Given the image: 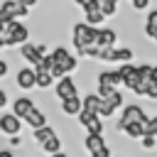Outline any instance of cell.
Masks as SVG:
<instances>
[{"instance_id":"cell-9","label":"cell","mask_w":157,"mask_h":157,"mask_svg":"<svg viewBox=\"0 0 157 157\" xmlns=\"http://www.w3.org/2000/svg\"><path fill=\"white\" fill-rule=\"evenodd\" d=\"M15 83H17V88H22V91L37 88V71H34V66H22V69H17Z\"/></svg>"},{"instance_id":"cell-26","label":"cell","mask_w":157,"mask_h":157,"mask_svg":"<svg viewBox=\"0 0 157 157\" xmlns=\"http://www.w3.org/2000/svg\"><path fill=\"white\" fill-rule=\"evenodd\" d=\"M91 157H113V155H110V147H108V145H103L101 150H96V152H91Z\"/></svg>"},{"instance_id":"cell-15","label":"cell","mask_w":157,"mask_h":157,"mask_svg":"<svg viewBox=\"0 0 157 157\" xmlns=\"http://www.w3.org/2000/svg\"><path fill=\"white\" fill-rule=\"evenodd\" d=\"M56 135H59V132H56L52 125H44V128H37V130H32V137H34V142H37V147H39V150H42V147H44L49 140H54Z\"/></svg>"},{"instance_id":"cell-21","label":"cell","mask_w":157,"mask_h":157,"mask_svg":"<svg viewBox=\"0 0 157 157\" xmlns=\"http://www.w3.org/2000/svg\"><path fill=\"white\" fill-rule=\"evenodd\" d=\"M54 83H56V78H54L52 71H37V86L39 88H49Z\"/></svg>"},{"instance_id":"cell-6","label":"cell","mask_w":157,"mask_h":157,"mask_svg":"<svg viewBox=\"0 0 157 157\" xmlns=\"http://www.w3.org/2000/svg\"><path fill=\"white\" fill-rule=\"evenodd\" d=\"M78 125L86 130V132H96V135H103V130H105V123H103V118L98 115V113H91V110H81L78 113Z\"/></svg>"},{"instance_id":"cell-13","label":"cell","mask_w":157,"mask_h":157,"mask_svg":"<svg viewBox=\"0 0 157 157\" xmlns=\"http://www.w3.org/2000/svg\"><path fill=\"white\" fill-rule=\"evenodd\" d=\"M83 22H88V25H93V27H101V25L105 22V15H103L101 7L96 5V0L83 10Z\"/></svg>"},{"instance_id":"cell-32","label":"cell","mask_w":157,"mask_h":157,"mask_svg":"<svg viewBox=\"0 0 157 157\" xmlns=\"http://www.w3.org/2000/svg\"><path fill=\"white\" fill-rule=\"evenodd\" d=\"M91 2H93V0H74V5H78L81 10H86V7L91 5Z\"/></svg>"},{"instance_id":"cell-18","label":"cell","mask_w":157,"mask_h":157,"mask_svg":"<svg viewBox=\"0 0 157 157\" xmlns=\"http://www.w3.org/2000/svg\"><path fill=\"white\" fill-rule=\"evenodd\" d=\"M145 34L147 39H152L157 44V7L147 12V20H145Z\"/></svg>"},{"instance_id":"cell-8","label":"cell","mask_w":157,"mask_h":157,"mask_svg":"<svg viewBox=\"0 0 157 157\" xmlns=\"http://www.w3.org/2000/svg\"><path fill=\"white\" fill-rule=\"evenodd\" d=\"M54 96H56L59 101H66V98L78 96V83L71 78V74H69V76H61V78L54 83Z\"/></svg>"},{"instance_id":"cell-28","label":"cell","mask_w":157,"mask_h":157,"mask_svg":"<svg viewBox=\"0 0 157 157\" xmlns=\"http://www.w3.org/2000/svg\"><path fill=\"white\" fill-rule=\"evenodd\" d=\"M147 98H150V101H157V81H152V83L147 86Z\"/></svg>"},{"instance_id":"cell-25","label":"cell","mask_w":157,"mask_h":157,"mask_svg":"<svg viewBox=\"0 0 157 157\" xmlns=\"http://www.w3.org/2000/svg\"><path fill=\"white\" fill-rule=\"evenodd\" d=\"M145 135H155V137H157V115L147 120V132H145Z\"/></svg>"},{"instance_id":"cell-4","label":"cell","mask_w":157,"mask_h":157,"mask_svg":"<svg viewBox=\"0 0 157 157\" xmlns=\"http://www.w3.org/2000/svg\"><path fill=\"white\" fill-rule=\"evenodd\" d=\"M147 120H150V115L145 113L142 105L128 103V105L120 110V118H118V123H115V132H125L128 125H132V123H147Z\"/></svg>"},{"instance_id":"cell-12","label":"cell","mask_w":157,"mask_h":157,"mask_svg":"<svg viewBox=\"0 0 157 157\" xmlns=\"http://www.w3.org/2000/svg\"><path fill=\"white\" fill-rule=\"evenodd\" d=\"M61 105V113L69 115V118H78V113L83 110V98L81 96H74V98H66V101H59Z\"/></svg>"},{"instance_id":"cell-10","label":"cell","mask_w":157,"mask_h":157,"mask_svg":"<svg viewBox=\"0 0 157 157\" xmlns=\"http://www.w3.org/2000/svg\"><path fill=\"white\" fill-rule=\"evenodd\" d=\"M22 118H17L15 113H2L0 115V132H5V135H20V130H22Z\"/></svg>"},{"instance_id":"cell-30","label":"cell","mask_w":157,"mask_h":157,"mask_svg":"<svg viewBox=\"0 0 157 157\" xmlns=\"http://www.w3.org/2000/svg\"><path fill=\"white\" fill-rule=\"evenodd\" d=\"M10 145H12V147H20V145H22V135H12V137H10Z\"/></svg>"},{"instance_id":"cell-16","label":"cell","mask_w":157,"mask_h":157,"mask_svg":"<svg viewBox=\"0 0 157 157\" xmlns=\"http://www.w3.org/2000/svg\"><path fill=\"white\" fill-rule=\"evenodd\" d=\"M25 125H29L32 130L49 125V123H47V113H44V110H39V108H32V110L25 115Z\"/></svg>"},{"instance_id":"cell-34","label":"cell","mask_w":157,"mask_h":157,"mask_svg":"<svg viewBox=\"0 0 157 157\" xmlns=\"http://www.w3.org/2000/svg\"><path fill=\"white\" fill-rule=\"evenodd\" d=\"M0 157H15L12 150H0Z\"/></svg>"},{"instance_id":"cell-7","label":"cell","mask_w":157,"mask_h":157,"mask_svg":"<svg viewBox=\"0 0 157 157\" xmlns=\"http://www.w3.org/2000/svg\"><path fill=\"white\" fill-rule=\"evenodd\" d=\"M20 54H22V59H25L27 64L37 66V64L49 54V52H47V44H42V42H39V44H29V42H27V44H22V47H20Z\"/></svg>"},{"instance_id":"cell-33","label":"cell","mask_w":157,"mask_h":157,"mask_svg":"<svg viewBox=\"0 0 157 157\" xmlns=\"http://www.w3.org/2000/svg\"><path fill=\"white\" fill-rule=\"evenodd\" d=\"M20 2H22V5H25V7H29V10H32V7H34V5H37V2H39V0H20Z\"/></svg>"},{"instance_id":"cell-1","label":"cell","mask_w":157,"mask_h":157,"mask_svg":"<svg viewBox=\"0 0 157 157\" xmlns=\"http://www.w3.org/2000/svg\"><path fill=\"white\" fill-rule=\"evenodd\" d=\"M96 39H98V27H93L88 22H76L71 27V44L78 52V56H86L91 47H98Z\"/></svg>"},{"instance_id":"cell-27","label":"cell","mask_w":157,"mask_h":157,"mask_svg":"<svg viewBox=\"0 0 157 157\" xmlns=\"http://www.w3.org/2000/svg\"><path fill=\"white\" fill-rule=\"evenodd\" d=\"M130 2H132V7H135L137 12H142V10L150 7V0H130Z\"/></svg>"},{"instance_id":"cell-3","label":"cell","mask_w":157,"mask_h":157,"mask_svg":"<svg viewBox=\"0 0 157 157\" xmlns=\"http://www.w3.org/2000/svg\"><path fill=\"white\" fill-rule=\"evenodd\" d=\"M52 59H54V69H52V74H54V78L59 81L61 76H69L71 71H76L78 69V56H74L66 47H54L52 49Z\"/></svg>"},{"instance_id":"cell-14","label":"cell","mask_w":157,"mask_h":157,"mask_svg":"<svg viewBox=\"0 0 157 157\" xmlns=\"http://www.w3.org/2000/svg\"><path fill=\"white\" fill-rule=\"evenodd\" d=\"M32 108H37V105H34V101H32L29 96H17V98L12 101V113H15L17 118H22V120H25V115H27Z\"/></svg>"},{"instance_id":"cell-35","label":"cell","mask_w":157,"mask_h":157,"mask_svg":"<svg viewBox=\"0 0 157 157\" xmlns=\"http://www.w3.org/2000/svg\"><path fill=\"white\" fill-rule=\"evenodd\" d=\"M152 81H157V64L152 66Z\"/></svg>"},{"instance_id":"cell-11","label":"cell","mask_w":157,"mask_h":157,"mask_svg":"<svg viewBox=\"0 0 157 157\" xmlns=\"http://www.w3.org/2000/svg\"><path fill=\"white\" fill-rule=\"evenodd\" d=\"M98 47L103 49H110V47H118V32L113 27H98V39H96Z\"/></svg>"},{"instance_id":"cell-19","label":"cell","mask_w":157,"mask_h":157,"mask_svg":"<svg viewBox=\"0 0 157 157\" xmlns=\"http://www.w3.org/2000/svg\"><path fill=\"white\" fill-rule=\"evenodd\" d=\"M101 105H103V98L93 91V93H88V96H83V108L86 110H91V113H101Z\"/></svg>"},{"instance_id":"cell-22","label":"cell","mask_w":157,"mask_h":157,"mask_svg":"<svg viewBox=\"0 0 157 157\" xmlns=\"http://www.w3.org/2000/svg\"><path fill=\"white\" fill-rule=\"evenodd\" d=\"M64 150V142H61V135H56L54 140H49L44 147H42V152H47V155H56V152H61Z\"/></svg>"},{"instance_id":"cell-24","label":"cell","mask_w":157,"mask_h":157,"mask_svg":"<svg viewBox=\"0 0 157 157\" xmlns=\"http://www.w3.org/2000/svg\"><path fill=\"white\" fill-rule=\"evenodd\" d=\"M140 145H142L145 150H155V147H157V137H155V135H145V137L140 140Z\"/></svg>"},{"instance_id":"cell-36","label":"cell","mask_w":157,"mask_h":157,"mask_svg":"<svg viewBox=\"0 0 157 157\" xmlns=\"http://www.w3.org/2000/svg\"><path fill=\"white\" fill-rule=\"evenodd\" d=\"M49 157H69V155H66V152L61 150V152H56V155H49Z\"/></svg>"},{"instance_id":"cell-17","label":"cell","mask_w":157,"mask_h":157,"mask_svg":"<svg viewBox=\"0 0 157 157\" xmlns=\"http://www.w3.org/2000/svg\"><path fill=\"white\" fill-rule=\"evenodd\" d=\"M105 145V137L103 135H96V132H86L83 135V150L91 155V152H96V150H101Z\"/></svg>"},{"instance_id":"cell-5","label":"cell","mask_w":157,"mask_h":157,"mask_svg":"<svg viewBox=\"0 0 157 157\" xmlns=\"http://www.w3.org/2000/svg\"><path fill=\"white\" fill-rule=\"evenodd\" d=\"M27 15H29V7H25L20 0H2V5H0V25L15 22L20 17H27Z\"/></svg>"},{"instance_id":"cell-20","label":"cell","mask_w":157,"mask_h":157,"mask_svg":"<svg viewBox=\"0 0 157 157\" xmlns=\"http://www.w3.org/2000/svg\"><path fill=\"white\" fill-rule=\"evenodd\" d=\"M96 5L101 7V12H103L105 17L118 15V0H96Z\"/></svg>"},{"instance_id":"cell-2","label":"cell","mask_w":157,"mask_h":157,"mask_svg":"<svg viewBox=\"0 0 157 157\" xmlns=\"http://www.w3.org/2000/svg\"><path fill=\"white\" fill-rule=\"evenodd\" d=\"M29 39V27L22 25L20 20L15 22H2L0 25V47L10 49V47H22Z\"/></svg>"},{"instance_id":"cell-31","label":"cell","mask_w":157,"mask_h":157,"mask_svg":"<svg viewBox=\"0 0 157 157\" xmlns=\"http://www.w3.org/2000/svg\"><path fill=\"white\" fill-rule=\"evenodd\" d=\"M2 105H7V91L5 88H0V108Z\"/></svg>"},{"instance_id":"cell-29","label":"cell","mask_w":157,"mask_h":157,"mask_svg":"<svg viewBox=\"0 0 157 157\" xmlns=\"http://www.w3.org/2000/svg\"><path fill=\"white\" fill-rule=\"evenodd\" d=\"M5 76H7V61L0 59V78H5Z\"/></svg>"},{"instance_id":"cell-23","label":"cell","mask_w":157,"mask_h":157,"mask_svg":"<svg viewBox=\"0 0 157 157\" xmlns=\"http://www.w3.org/2000/svg\"><path fill=\"white\" fill-rule=\"evenodd\" d=\"M105 101H108V103H110L115 110H118V108H125V96H123L120 91H115V93H113V96H108Z\"/></svg>"}]
</instances>
